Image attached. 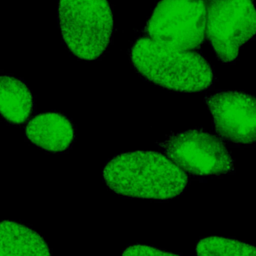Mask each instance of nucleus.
I'll use <instances>...</instances> for the list:
<instances>
[{
    "mask_svg": "<svg viewBox=\"0 0 256 256\" xmlns=\"http://www.w3.org/2000/svg\"><path fill=\"white\" fill-rule=\"evenodd\" d=\"M102 178L106 186L120 196L160 201L178 197L188 183L183 170L155 151L116 155L105 164Z\"/></svg>",
    "mask_w": 256,
    "mask_h": 256,
    "instance_id": "1",
    "label": "nucleus"
},
{
    "mask_svg": "<svg viewBox=\"0 0 256 256\" xmlns=\"http://www.w3.org/2000/svg\"><path fill=\"white\" fill-rule=\"evenodd\" d=\"M130 61L137 73L149 82L176 92H198L213 83V71L200 54L138 38L130 49Z\"/></svg>",
    "mask_w": 256,
    "mask_h": 256,
    "instance_id": "2",
    "label": "nucleus"
},
{
    "mask_svg": "<svg viewBox=\"0 0 256 256\" xmlns=\"http://www.w3.org/2000/svg\"><path fill=\"white\" fill-rule=\"evenodd\" d=\"M58 21L66 47L80 60L100 58L113 36L108 0H59Z\"/></svg>",
    "mask_w": 256,
    "mask_h": 256,
    "instance_id": "3",
    "label": "nucleus"
},
{
    "mask_svg": "<svg viewBox=\"0 0 256 256\" xmlns=\"http://www.w3.org/2000/svg\"><path fill=\"white\" fill-rule=\"evenodd\" d=\"M204 0H160L145 26V36L178 49L193 51L204 42Z\"/></svg>",
    "mask_w": 256,
    "mask_h": 256,
    "instance_id": "4",
    "label": "nucleus"
},
{
    "mask_svg": "<svg viewBox=\"0 0 256 256\" xmlns=\"http://www.w3.org/2000/svg\"><path fill=\"white\" fill-rule=\"evenodd\" d=\"M159 146L181 170L195 176H220L234 168L233 159L223 142L202 129L173 133Z\"/></svg>",
    "mask_w": 256,
    "mask_h": 256,
    "instance_id": "5",
    "label": "nucleus"
},
{
    "mask_svg": "<svg viewBox=\"0 0 256 256\" xmlns=\"http://www.w3.org/2000/svg\"><path fill=\"white\" fill-rule=\"evenodd\" d=\"M206 33L219 60L233 62L243 44L256 35L254 0H218L207 5Z\"/></svg>",
    "mask_w": 256,
    "mask_h": 256,
    "instance_id": "6",
    "label": "nucleus"
},
{
    "mask_svg": "<svg viewBox=\"0 0 256 256\" xmlns=\"http://www.w3.org/2000/svg\"><path fill=\"white\" fill-rule=\"evenodd\" d=\"M219 136L237 144L256 142V96L221 91L205 98Z\"/></svg>",
    "mask_w": 256,
    "mask_h": 256,
    "instance_id": "7",
    "label": "nucleus"
},
{
    "mask_svg": "<svg viewBox=\"0 0 256 256\" xmlns=\"http://www.w3.org/2000/svg\"><path fill=\"white\" fill-rule=\"evenodd\" d=\"M27 139L50 153L69 150L75 141V127L72 121L60 112H43L32 118L26 128Z\"/></svg>",
    "mask_w": 256,
    "mask_h": 256,
    "instance_id": "8",
    "label": "nucleus"
},
{
    "mask_svg": "<svg viewBox=\"0 0 256 256\" xmlns=\"http://www.w3.org/2000/svg\"><path fill=\"white\" fill-rule=\"evenodd\" d=\"M0 256H52L45 239L32 228L0 220Z\"/></svg>",
    "mask_w": 256,
    "mask_h": 256,
    "instance_id": "9",
    "label": "nucleus"
},
{
    "mask_svg": "<svg viewBox=\"0 0 256 256\" xmlns=\"http://www.w3.org/2000/svg\"><path fill=\"white\" fill-rule=\"evenodd\" d=\"M35 108L30 88L20 78L0 75V115L13 125L26 122Z\"/></svg>",
    "mask_w": 256,
    "mask_h": 256,
    "instance_id": "10",
    "label": "nucleus"
},
{
    "mask_svg": "<svg viewBox=\"0 0 256 256\" xmlns=\"http://www.w3.org/2000/svg\"><path fill=\"white\" fill-rule=\"evenodd\" d=\"M197 256H256V246L235 239L211 236L196 246Z\"/></svg>",
    "mask_w": 256,
    "mask_h": 256,
    "instance_id": "11",
    "label": "nucleus"
},
{
    "mask_svg": "<svg viewBox=\"0 0 256 256\" xmlns=\"http://www.w3.org/2000/svg\"><path fill=\"white\" fill-rule=\"evenodd\" d=\"M121 256H180V255L163 251L152 246L136 244V245H129L128 247H126L123 250Z\"/></svg>",
    "mask_w": 256,
    "mask_h": 256,
    "instance_id": "12",
    "label": "nucleus"
},
{
    "mask_svg": "<svg viewBox=\"0 0 256 256\" xmlns=\"http://www.w3.org/2000/svg\"><path fill=\"white\" fill-rule=\"evenodd\" d=\"M204 1H205L206 5H209V4H211V3H213V2H216V1H218V0H204Z\"/></svg>",
    "mask_w": 256,
    "mask_h": 256,
    "instance_id": "13",
    "label": "nucleus"
}]
</instances>
